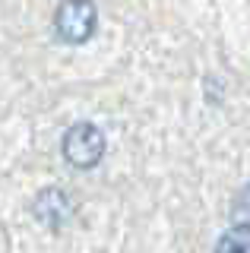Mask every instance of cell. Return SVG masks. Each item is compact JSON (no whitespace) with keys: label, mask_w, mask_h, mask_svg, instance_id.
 I'll return each instance as SVG.
<instances>
[{"label":"cell","mask_w":250,"mask_h":253,"mask_svg":"<svg viewBox=\"0 0 250 253\" xmlns=\"http://www.w3.org/2000/svg\"><path fill=\"white\" fill-rule=\"evenodd\" d=\"M60 149H64V158L73 168L89 171V168H95L101 162V155H105V133H101L95 124L80 121L64 133V146Z\"/></svg>","instance_id":"cell-1"},{"label":"cell","mask_w":250,"mask_h":253,"mask_svg":"<svg viewBox=\"0 0 250 253\" xmlns=\"http://www.w3.org/2000/svg\"><path fill=\"white\" fill-rule=\"evenodd\" d=\"M231 228L250 231V184L241 187L238 196H234V203H231Z\"/></svg>","instance_id":"cell-5"},{"label":"cell","mask_w":250,"mask_h":253,"mask_svg":"<svg viewBox=\"0 0 250 253\" xmlns=\"http://www.w3.org/2000/svg\"><path fill=\"white\" fill-rule=\"evenodd\" d=\"M32 212H35V218L42 221V225H48V228L57 231V228H64V221L70 218V200H67L64 190L48 187V190H42V193L35 196Z\"/></svg>","instance_id":"cell-3"},{"label":"cell","mask_w":250,"mask_h":253,"mask_svg":"<svg viewBox=\"0 0 250 253\" xmlns=\"http://www.w3.org/2000/svg\"><path fill=\"white\" fill-rule=\"evenodd\" d=\"M98 22V10L92 0H64L54 16V29L67 44H83L92 38Z\"/></svg>","instance_id":"cell-2"},{"label":"cell","mask_w":250,"mask_h":253,"mask_svg":"<svg viewBox=\"0 0 250 253\" xmlns=\"http://www.w3.org/2000/svg\"><path fill=\"white\" fill-rule=\"evenodd\" d=\"M215 253H250V231L244 228H228L215 244Z\"/></svg>","instance_id":"cell-4"}]
</instances>
